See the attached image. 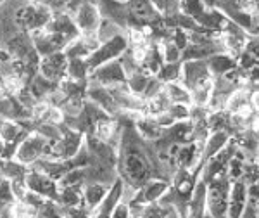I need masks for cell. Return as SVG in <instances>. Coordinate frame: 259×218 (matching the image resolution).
<instances>
[{
	"instance_id": "obj_18",
	"label": "cell",
	"mask_w": 259,
	"mask_h": 218,
	"mask_svg": "<svg viewBox=\"0 0 259 218\" xmlns=\"http://www.w3.org/2000/svg\"><path fill=\"white\" fill-rule=\"evenodd\" d=\"M182 75H183V66L180 62H164L162 68L159 69V73H157V78L166 83L182 82Z\"/></svg>"
},
{
	"instance_id": "obj_9",
	"label": "cell",
	"mask_w": 259,
	"mask_h": 218,
	"mask_svg": "<svg viewBox=\"0 0 259 218\" xmlns=\"http://www.w3.org/2000/svg\"><path fill=\"white\" fill-rule=\"evenodd\" d=\"M68 61L69 59L64 52H56L50 54V56H45L40 59L38 73L44 75L50 82L59 85L62 80L68 78Z\"/></svg>"
},
{
	"instance_id": "obj_2",
	"label": "cell",
	"mask_w": 259,
	"mask_h": 218,
	"mask_svg": "<svg viewBox=\"0 0 259 218\" xmlns=\"http://www.w3.org/2000/svg\"><path fill=\"white\" fill-rule=\"evenodd\" d=\"M232 186L228 173L211 180L207 184L206 194V208L212 218H227L228 216V203L232 194Z\"/></svg>"
},
{
	"instance_id": "obj_27",
	"label": "cell",
	"mask_w": 259,
	"mask_h": 218,
	"mask_svg": "<svg viewBox=\"0 0 259 218\" xmlns=\"http://www.w3.org/2000/svg\"><path fill=\"white\" fill-rule=\"evenodd\" d=\"M0 2H4V0H0Z\"/></svg>"
},
{
	"instance_id": "obj_10",
	"label": "cell",
	"mask_w": 259,
	"mask_h": 218,
	"mask_svg": "<svg viewBox=\"0 0 259 218\" xmlns=\"http://www.w3.org/2000/svg\"><path fill=\"white\" fill-rule=\"evenodd\" d=\"M212 80V73L207 66V61L195 59V61H185L183 64V75H182V83L189 90L195 89L197 85L204 82Z\"/></svg>"
},
{
	"instance_id": "obj_7",
	"label": "cell",
	"mask_w": 259,
	"mask_h": 218,
	"mask_svg": "<svg viewBox=\"0 0 259 218\" xmlns=\"http://www.w3.org/2000/svg\"><path fill=\"white\" fill-rule=\"evenodd\" d=\"M126 80H128V75L119 59L99 66V68H95L92 71L89 77V82L99 83V85H104V87L123 85V83H126Z\"/></svg>"
},
{
	"instance_id": "obj_26",
	"label": "cell",
	"mask_w": 259,
	"mask_h": 218,
	"mask_svg": "<svg viewBox=\"0 0 259 218\" xmlns=\"http://www.w3.org/2000/svg\"><path fill=\"white\" fill-rule=\"evenodd\" d=\"M6 90H4V85H2V82H0V99H2V97H6Z\"/></svg>"
},
{
	"instance_id": "obj_19",
	"label": "cell",
	"mask_w": 259,
	"mask_h": 218,
	"mask_svg": "<svg viewBox=\"0 0 259 218\" xmlns=\"http://www.w3.org/2000/svg\"><path fill=\"white\" fill-rule=\"evenodd\" d=\"M119 33H123V31H121L119 24H116L114 21H111V19H104L102 18V23H100V26H99V30H97V37H99L100 44H104V42L114 39V37L119 35Z\"/></svg>"
},
{
	"instance_id": "obj_21",
	"label": "cell",
	"mask_w": 259,
	"mask_h": 218,
	"mask_svg": "<svg viewBox=\"0 0 259 218\" xmlns=\"http://www.w3.org/2000/svg\"><path fill=\"white\" fill-rule=\"evenodd\" d=\"M64 209V218H92V209H89L85 204L74 208H62Z\"/></svg>"
},
{
	"instance_id": "obj_17",
	"label": "cell",
	"mask_w": 259,
	"mask_h": 218,
	"mask_svg": "<svg viewBox=\"0 0 259 218\" xmlns=\"http://www.w3.org/2000/svg\"><path fill=\"white\" fill-rule=\"evenodd\" d=\"M90 68L87 64V59L81 57H74V59L68 61V78L74 80V82H89Z\"/></svg>"
},
{
	"instance_id": "obj_8",
	"label": "cell",
	"mask_w": 259,
	"mask_h": 218,
	"mask_svg": "<svg viewBox=\"0 0 259 218\" xmlns=\"http://www.w3.org/2000/svg\"><path fill=\"white\" fill-rule=\"evenodd\" d=\"M74 23L83 35H97V30L102 23V14L95 2H85L73 12Z\"/></svg>"
},
{
	"instance_id": "obj_24",
	"label": "cell",
	"mask_w": 259,
	"mask_h": 218,
	"mask_svg": "<svg viewBox=\"0 0 259 218\" xmlns=\"http://www.w3.org/2000/svg\"><path fill=\"white\" fill-rule=\"evenodd\" d=\"M250 106H252L254 111H259V90L250 94Z\"/></svg>"
},
{
	"instance_id": "obj_5",
	"label": "cell",
	"mask_w": 259,
	"mask_h": 218,
	"mask_svg": "<svg viewBox=\"0 0 259 218\" xmlns=\"http://www.w3.org/2000/svg\"><path fill=\"white\" fill-rule=\"evenodd\" d=\"M85 146V133L80 130H74L62 123V135L59 140L52 142V151H50V158L52 159H73L80 153V149Z\"/></svg>"
},
{
	"instance_id": "obj_16",
	"label": "cell",
	"mask_w": 259,
	"mask_h": 218,
	"mask_svg": "<svg viewBox=\"0 0 259 218\" xmlns=\"http://www.w3.org/2000/svg\"><path fill=\"white\" fill-rule=\"evenodd\" d=\"M57 203L62 208H74L85 204L83 203V187H62L59 191Z\"/></svg>"
},
{
	"instance_id": "obj_23",
	"label": "cell",
	"mask_w": 259,
	"mask_h": 218,
	"mask_svg": "<svg viewBox=\"0 0 259 218\" xmlns=\"http://www.w3.org/2000/svg\"><path fill=\"white\" fill-rule=\"evenodd\" d=\"M245 52H249L250 56H254L256 59H259V37L257 39H250L247 40V44H245Z\"/></svg>"
},
{
	"instance_id": "obj_11",
	"label": "cell",
	"mask_w": 259,
	"mask_h": 218,
	"mask_svg": "<svg viewBox=\"0 0 259 218\" xmlns=\"http://www.w3.org/2000/svg\"><path fill=\"white\" fill-rule=\"evenodd\" d=\"M247 184L244 180H237L232 186V194H230V203H228V216L227 218H240L244 213L245 206H247Z\"/></svg>"
},
{
	"instance_id": "obj_22",
	"label": "cell",
	"mask_w": 259,
	"mask_h": 218,
	"mask_svg": "<svg viewBox=\"0 0 259 218\" xmlns=\"http://www.w3.org/2000/svg\"><path fill=\"white\" fill-rule=\"evenodd\" d=\"M111 218H132V209H130V204L121 201L118 206L114 208Z\"/></svg>"
},
{
	"instance_id": "obj_13",
	"label": "cell",
	"mask_w": 259,
	"mask_h": 218,
	"mask_svg": "<svg viewBox=\"0 0 259 218\" xmlns=\"http://www.w3.org/2000/svg\"><path fill=\"white\" fill-rule=\"evenodd\" d=\"M30 171V166L18 161L16 158L12 159H2L0 161V175L9 180H19L26 178V173Z\"/></svg>"
},
{
	"instance_id": "obj_1",
	"label": "cell",
	"mask_w": 259,
	"mask_h": 218,
	"mask_svg": "<svg viewBox=\"0 0 259 218\" xmlns=\"http://www.w3.org/2000/svg\"><path fill=\"white\" fill-rule=\"evenodd\" d=\"M54 16V11L47 6H41V4L35 2H26L16 11V21H18L19 28L23 31L35 35L38 31H44L49 26L50 19Z\"/></svg>"
},
{
	"instance_id": "obj_6",
	"label": "cell",
	"mask_w": 259,
	"mask_h": 218,
	"mask_svg": "<svg viewBox=\"0 0 259 218\" xmlns=\"http://www.w3.org/2000/svg\"><path fill=\"white\" fill-rule=\"evenodd\" d=\"M26 184L28 189L36 194H40L41 198L49 199V201H56L59 199V182L56 178H52L50 175L44 173L40 170L30 168V171L26 173Z\"/></svg>"
},
{
	"instance_id": "obj_3",
	"label": "cell",
	"mask_w": 259,
	"mask_h": 218,
	"mask_svg": "<svg viewBox=\"0 0 259 218\" xmlns=\"http://www.w3.org/2000/svg\"><path fill=\"white\" fill-rule=\"evenodd\" d=\"M50 151H52V142L45 139L38 132H31L18 146L14 158L18 161L24 163V165L31 166L33 163H36L41 158H50Z\"/></svg>"
},
{
	"instance_id": "obj_15",
	"label": "cell",
	"mask_w": 259,
	"mask_h": 218,
	"mask_svg": "<svg viewBox=\"0 0 259 218\" xmlns=\"http://www.w3.org/2000/svg\"><path fill=\"white\" fill-rule=\"evenodd\" d=\"M207 66H209L211 73L214 77H223L228 71L235 69V61L227 54H214V56H211L207 59Z\"/></svg>"
},
{
	"instance_id": "obj_4",
	"label": "cell",
	"mask_w": 259,
	"mask_h": 218,
	"mask_svg": "<svg viewBox=\"0 0 259 218\" xmlns=\"http://www.w3.org/2000/svg\"><path fill=\"white\" fill-rule=\"evenodd\" d=\"M128 49H130V39L124 33H119L114 39L100 44V47L87 57V64H89V68H90V73L95 68H99V66L106 64V62L119 59Z\"/></svg>"
},
{
	"instance_id": "obj_25",
	"label": "cell",
	"mask_w": 259,
	"mask_h": 218,
	"mask_svg": "<svg viewBox=\"0 0 259 218\" xmlns=\"http://www.w3.org/2000/svg\"><path fill=\"white\" fill-rule=\"evenodd\" d=\"M6 148H7V144L2 139H0V161L6 158Z\"/></svg>"
},
{
	"instance_id": "obj_12",
	"label": "cell",
	"mask_w": 259,
	"mask_h": 218,
	"mask_svg": "<svg viewBox=\"0 0 259 218\" xmlns=\"http://www.w3.org/2000/svg\"><path fill=\"white\" fill-rule=\"evenodd\" d=\"M109 189L111 186H106V184L87 182L83 186V203H85V206L95 211L102 204V201L106 199V196L109 194Z\"/></svg>"
},
{
	"instance_id": "obj_20",
	"label": "cell",
	"mask_w": 259,
	"mask_h": 218,
	"mask_svg": "<svg viewBox=\"0 0 259 218\" xmlns=\"http://www.w3.org/2000/svg\"><path fill=\"white\" fill-rule=\"evenodd\" d=\"M12 203H16V196L14 191H12V180L0 175V204L7 208Z\"/></svg>"
},
{
	"instance_id": "obj_14",
	"label": "cell",
	"mask_w": 259,
	"mask_h": 218,
	"mask_svg": "<svg viewBox=\"0 0 259 218\" xmlns=\"http://www.w3.org/2000/svg\"><path fill=\"white\" fill-rule=\"evenodd\" d=\"M164 89H166V94L169 95V99H171V102H173V104H183V106H190V104H194L190 90L187 89L182 82L166 83Z\"/></svg>"
}]
</instances>
